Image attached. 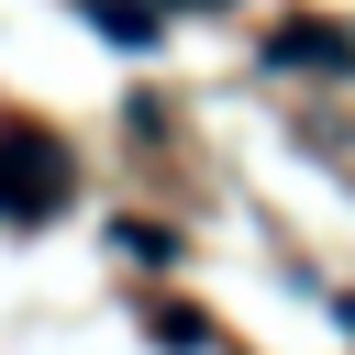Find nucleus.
I'll list each match as a JSON object with an SVG mask.
<instances>
[{"label":"nucleus","instance_id":"nucleus-1","mask_svg":"<svg viewBox=\"0 0 355 355\" xmlns=\"http://www.w3.org/2000/svg\"><path fill=\"white\" fill-rule=\"evenodd\" d=\"M67 189H78L67 144H55L33 111H0V222H11V233H22V222H55Z\"/></svg>","mask_w":355,"mask_h":355},{"label":"nucleus","instance_id":"nucleus-2","mask_svg":"<svg viewBox=\"0 0 355 355\" xmlns=\"http://www.w3.org/2000/svg\"><path fill=\"white\" fill-rule=\"evenodd\" d=\"M78 11H89V22L111 33V44H133V55L155 44V11H133V0H78Z\"/></svg>","mask_w":355,"mask_h":355}]
</instances>
